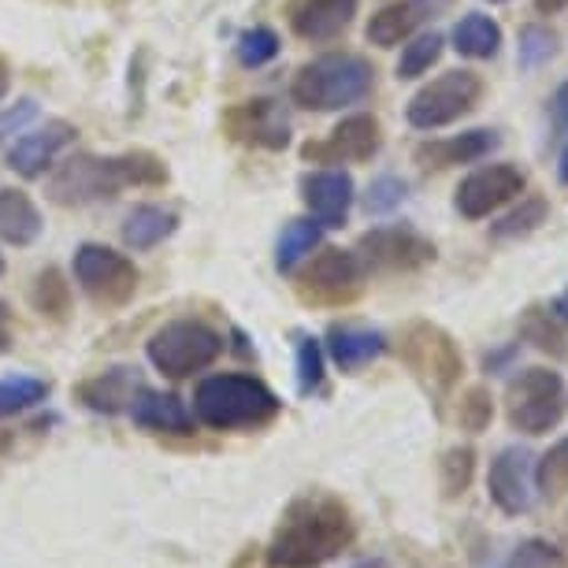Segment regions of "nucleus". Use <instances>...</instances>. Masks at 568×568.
Returning <instances> with one entry per match:
<instances>
[{"instance_id":"33","label":"nucleus","mask_w":568,"mask_h":568,"mask_svg":"<svg viewBox=\"0 0 568 568\" xmlns=\"http://www.w3.org/2000/svg\"><path fill=\"white\" fill-rule=\"evenodd\" d=\"M443 45H446V38L435 34V30L409 38L398 60V79H420L424 71H432V63H438V57H443Z\"/></svg>"},{"instance_id":"35","label":"nucleus","mask_w":568,"mask_h":568,"mask_svg":"<svg viewBox=\"0 0 568 568\" xmlns=\"http://www.w3.org/2000/svg\"><path fill=\"white\" fill-rule=\"evenodd\" d=\"M324 368H327L324 342L313 335L297 338V390H302L305 398L316 390H324Z\"/></svg>"},{"instance_id":"9","label":"nucleus","mask_w":568,"mask_h":568,"mask_svg":"<svg viewBox=\"0 0 568 568\" xmlns=\"http://www.w3.org/2000/svg\"><path fill=\"white\" fill-rule=\"evenodd\" d=\"M484 98V79L476 71H446L432 79L427 85L413 93V101L405 104V120L416 131H443V126L465 120Z\"/></svg>"},{"instance_id":"44","label":"nucleus","mask_w":568,"mask_h":568,"mask_svg":"<svg viewBox=\"0 0 568 568\" xmlns=\"http://www.w3.org/2000/svg\"><path fill=\"white\" fill-rule=\"evenodd\" d=\"M12 346V331H8V305L0 302V353Z\"/></svg>"},{"instance_id":"43","label":"nucleus","mask_w":568,"mask_h":568,"mask_svg":"<svg viewBox=\"0 0 568 568\" xmlns=\"http://www.w3.org/2000/svg\"><path fill=\"white\" fill-rule=\"evenodd\" d=\"M550 120L561 134H568V82H561L550 98Z\"/></svg>"},{"instance_id":"21","label":"nucleus","mask_w":568,"mask_h":568,"mask_svg":"<svg viewBox=\"0 0 568 568\" xmlns=\"http://www.w3.org/2000/svg\"><path fill=\"white\" fill-rule=\"evenodd\" d=\"M498 131H487V126H476V131L454 134V138H432V142L416 145V160L424 168H454V164H476V160L490 156L498 149Z\"/></svg>"},{"instance_id":"17","label":"nucleus","mask_w":568,"mask_h":568,"mask_svg":"<svg viewBox=\"0 0 568 568\" xmlns=\"http://www.w3.org/2000/svg\"><path fill=\"white\" fill-rule=\"evenodd\" d=\"M302 201L324 231H338L346 227L349 209H353V179L349 171L338 168H320L308 171L302 179Z\"/></svg>"},{"instance_id":"46","label":"nucleus","mask_w":568,"mask_h":568,"mask_svg":"<svg viewBox=\"0 0 568 568\" xmlns=\"http://www.w3.org/2000/svg\"><path fill=\"white\" fill-rule=\"evenodd\" d=\"M8 90H12V68H8V60L0 57V101L8 98Z\"/></svg>"},{"instance_id":"41","label":"nucleus","mask_w":568,"mask_h":568,"mask_svg":"<svg viewBox=\"0 0 568 568\" xmlns=\"http://www.w3.org/2000/svg\"><path fill=\"white\" fill-rule=\"evenodd\" d=\"M30 120H38V101L34 98H23V101H16L12 109H4L0 112V142L12 138V134H23V126Z\"/></svg>"},{"instance_id":"22","label":"nucleus","mask_w":568,"mask_h":568,"mask_svg":"<svg viewBox=\"0 0 568 568\" xmlns=\"http://www.w3.org/2000/svg\"><path fill=\"white\" fill-rule=\"evenodd\" d=\"M324 353L342 372H361L387 353V335L375 327H364V324H335L327 331Z\"/></svg>"},{"instance_id":"4","label":"nucleus","mask_w":568,"mask_h":568,"mask_svg":"<svg viewBox=\"0 0 568 568\" xmlns=\"http://www.w3.org/2000/svg\"><path fill=\"white\" fill-rule=\"evenodd\" d=\"M375 90V68L353 52H327L297 68L291 101L305 112H338L361 104Z\"/></svg>"},{"instance_id":"37","label":"nucleus","mask_w":568,"mask_h":568,"mask_svg":"<svg viewBox=\"0 0 568 568\" xmlns=\"http://www.w3.org/2000/svg\"><path fill=\"white\" fill-rule=\"evenodd\" d=\"M501 568H568V554L546 539H524Z\"/></svg>"},{"instance_id":"49","label":"nucleus","mask_w":568,"mask_h":568,"mask_svg":"<svg viewBox=\"0 0 568 568\" xmlns=\"http://www.w3.org/2000/svg\"><path fill=\"white\" fill-rule=\"evenodd\" d=\"M0 275H4V253H0Z\"/></svg>"},{"instance_id":"6","label":"nucleus","mask_w":568,"mask_h":568,"mask_svg":"<svg viewBox=\"0 0 568 568\" xmlns=\"http://www.w3.org/2000/svg\"><path fill=\"white\" fill-rule=\"evenodd\" d=\"M149 364L168 379H186L223 357V335L201 320H171L145 342Z\"/></svg>"},{"instance_id":"48","label":"nucleus","mask_w":568,"mask_h":568,"mask_svg":"<svg viewBox=\"0 0 568 568\" xmlns=\"http://www.w3.org/2000/svg\"><path fill=\"white\" fill-rule=\"evenodd\" d=\"M353 568H387V561H379V557H372V561H357Z\"/></svg>"},{"instance_id":"31","label":"nucleus","mask_w":568,"mask_h":568,"mask_svg":"<svg viewBox=\"0 0 568 568\" xmlns=\"http://www.w3.org/2000/svg\"><path fill=\"white\" fill-rule=\"evenodd\" d=\"M535 487H539V495L546 498L568 495V438H557V443L535 460Z\"/></svg>"},{"instance_id":"29","label":"nucleus","mask_w":568,"mask_h":568,"mask_svg":"<svg viewBox=\"0 0 568 568\" xmlns=\"http://www.w3.org/2000/svg\"><path fill=\"white\" fill-rule=\"evenodd\" d=\"M45 398H49V383L38 379V375H4L0 379V420L34 409Z\"/></svg>"},{"instance_id":"15","label":"nucleus","mask_w":568,"mask_h":568,"mask_svg":"<svg viewBox=\"0 0 568 568\" xmlns=\"http://www.w3.org/2000/svg\"><path fill=\"white\" fill-rule=\"evenodd\" d=\"M487 490L490 501L506 517H524L535 506V495H539V487H535V457L524 446H506L490 460Z\"/></svg>"},{"instance_id":"14","label":"nucleus","mask_w":568,"mask_h":568,"mask_svg":"<svg viewBox=\"0 0 568 568\" xmlns=\"http://www.w3.org/2000/svg\"><path fill=\"white\" fill-rule=\"evenodd\" d=\"M223 126L239 145L250 149H267V153H283L291 145V120L286 109L272 98H253L242 101L239 109L223 115Z\"/></svg>"},{"instance_id":"10","label":"nucleus","mask_w":568,"mask_h":568,"mask_svg":"<svg viewBox=\"0 0 568 568\" xmlns=\"http://www.w3.org/2000/svg\"><path fill=\"white\" fill-rule=\"evenodd\" d=\"M74 283L93 305L120 308L138 294V267L126 253L109 250V245L85 242L74 250Z\"/></svg>"},{"instance_id":"39","label":"nucleus","mask_w":568,"mask_h":568,"mask_svg":"<svg viewBox=\"0 0 568 568\" xmlns=\"http://www.w3.org/2000/svg\"><path fill=\"white\" fill-rule=\"evenodd\" d=\"M405 197H409V186H405V179L379 175V179H372L368 194H364V212H368V216H390V212L398 209Z\"/></svg>"},{"instance_id":"36","label":"nucleus","mask_w":568,"mask_h":568,"mask_svg":"<svg viewBox=\"0 0 568 568\" xmlns=\"http://www.w3.org/2000/svg\"><path fill=\"white\" fill-rule=\"evenodd\" d=\"M278 49H283V41H278L272 27H253L239 38L234 57H239L242 68H264V63H272L278 57Z\"/></svg>"},{"instance_id":"34","label":"nucleus","mask_w":568,"mask_h":568,"mask_svg":"<svg viewBox=\"0 0 568 568\" xmlns=\"http://www.w3.org/2000/svg\"><path fill=\"white\" fill-rule=\"evenodd\" d=\"M546 216H550V205H546L542 197H520V209L506 212V216L490 227V234H495V239H524V234L539 231Z\"/></svg>"},{"instance_id":"13","label":"nucleus","mask_w":568,"mask_h":568,"mask_svg":"<svg viewBox=\"0 0 568 568\" xmlns=\"http://www.w3.org/2000/svg\"><path fill=\"white\" fill-rule=\"evenodd\" d=\"M383 145V126L372 112H353L346 115L324 142H308L302 149L305 160L313 164H364L379 153Z\"/></svg>"},{"instance_id":"24","label":"nucleus","mask_w":568,"mask_h":568,"mask_svg":"<svg viewBox=\"0 0 568 568\" xmlns=\"http://www.w3.org/2000/svg\"><path fill=\"white\" fill-rule=\"evenodd\" d=\"M41 231H45V220H41L34 197L27 190L0 186V242L34 245L41 239Z\"/></svg>"},{"instance_id":"50","label":"nucleus","mask_w":568,"mask_h":568,"mask_svg":"<svg viewBox=\"0 0 568 568\" xmlns=\"http://www.w3.org/2000/svg\"><path fill=\"white\" fill-rule=\"evenodd\" d=\"M490 4H506V0H490Z\"/></svg>"},{"instance_id":"3","label":"nucleus","mask_w":568,"mask_h":568,"mask_svg":"<svg viewBox=\"0 0 568 568\" xmlns=\"http://www.w3.org/2000/svg\"><path fill=\"white\" fill-rule=\"evenodd\" d=\"M283 402L272 387H264L253 375L223 372L209 375L194 390V416L212 432H245V427L272 424Z\"/></svg>"},{"instance_id":"16","label":"nucleus","mask_w":568,"mask_h":568,"mask_svg":"<svg viewBox=\"0 0 568 568\" xmlns=\"http://www.w3.org/2000/svg\"><path fill=\"white\" fill-rule=\"evenodd\" d=\"M74 138H79V126L74 123L45 120L38 131H27L23 138H16V145L8 149V168L23 179H41Z\"/></svg>"},{"instance_id":"32","label":"nucleus","mask_w":568,"mask_h":568,"mask_svg":"<svg viewBox=\"0 0 568 568\" xmlns=\"http://www.w3.org/2000/svg\"><path fill=\"white\" fill-rule=\"evenodd\" d=\"M471 476H476V449L471 446L446 449L443 460H438V484H443V495L460 498L471 487Z\"/></svg>"},{"instance_id":"7","label":"nucleus","mask_w":568,"mask_h":568,"mask_svg":"<svg viewBox=\"0 0 568 568\" xmlns=\"http://www.w3.org/2000/svg\"><path fill=\"white\" fill-rule=\"evenodd\" d=\"M297 297L305 305L316 308H346L364 294L368 286V264L361 261L357 250H338L327 245L316 256H308V264L297 275Z\"/></svg>"},{"instance_id":"28","label":"nucleus","mask_w":568,"mask_h":568,"mask_svg":"<svg viewBox=\"0 0 568 568\" xmlns=\"http://www.w3.org/2000/svg\"><path fill=\"white\" fill-rule=\"evenodd\" d=\"M520 342H531L535 349L550 353V357H568V338L561 324H557V313L550 308H528V313L520 316Z\"/></svg>"},{"instance_id":"1","label":"nucleus","mask_w":568,"mask_h":568,"mask_svg":"<svg viewBox=\"0 0 568 568\" xmlns=\"http://www.w3.org/2000/svg\"><path fill=\"white\" fill-rule=\"evenodd\" d=\"M357 535L353 513L342 498L313 490L286 506L283 520L267 542L272 568H320L346 550Z\"/></svg>"},{"instance_id":"38","label":"nucleus","mask_w":568,"mask_h":568,"mask_svg":"<svg viewBox=\"0 0 568 568\" xmlns=\"http://www.w3.org/2000/svg\"><path fill=\"white\" fill-rule=\"evenodd\" d=\"M457 420L468 435H484L490 420H495V398H490V390L487 387L465 390V398L457 405Z\"/></svg>"},{"instance_id":"23","label":"nucleus","mask_w":568,"mask_h":568,"mask_svg":"<svg viewBox=\"0 0 568 568\" xmlns=\"http://www.w3.org/2000/svg\"><path fill=\"white\" fill-rule=\"evenodd\" d=\"M131 420L145 432H164V435H190L194 432V413L186 409V402L179 394L149 390L142 387L131 405Z\"/></svg>"},{"instance_id":"2","label":"nucleus","mask_w":568,"mask_h":568,"mask_svg":"<svg viewBox=\"0 0 568 568\" xmlns=\"http://www.w3.org/2000/svg\"><path fill=\"white\" fill-rule=\"evenodd\" d=\"M168 168L153 153H120V156H93L79 153L52 171L49 197L63 209H82L93 201H112L126 186H164Z\"/></svg>"},{"instance_id":"8","label":"nucleus","mask_w":568,"mask_h":568,"mask_svg":"<svg viewBox=\"0 0 568 568\" xmlns=\"http://www.w3.org/2000/svg\"><path fill=\"white\" fill-rule=\"evenodd\" d=\"M565 416V383L554 368H524L506 387V420L513 432L546 435Z\"/></svg>"},{"instance_id":"19","label":"nucleus","mask_w":568,"mask_h":568,"mask_svg":"<svg viewBox=\"0 0 568 568\" xmlns=\"http://www.w3.org/2000/svg\"><path fill=\"white\" fill-rule=\"evenodd\" d=\"M142 375L138 368H126V364H115V368L93 375V379H85L79 387V398L85 409L93 413H104V416H120V413H131V405L138 398V390H142Z\"/></svg>"},{"instance_id":"45","label":"nucleus","mask_w":568,"mask_h":568,"mask_svg":"<svg viewBox=\"0 0 568 568\" xmlns=\"http://www.w3.org/2000/svg\"><path fill=\"white\" fill-rule=\"evenodd\" d=\"M535 8H539V16H557L568 8V0H535Z\"/></svg>"},{"instance_id":"11","label":"nucleus","mask_w":568,"mask_h":568,"mask_svg":"<svg viewBox=\"0 0 568 568\" xmlns=\"http://www.w3.org/2000/svg\"><path fill=\"white\" fill-rule=\"evenodd\" d=\"M361 261L379 272H420L435 261V242L416 227H372L357 242Z\"/></svg>"},{"instance_id":"18","label":"nucleus","mask_w":568,"mask_h":568,"mask_svg":"<svg viewBox=\"0 0 568 568\" xmlns=\"http://www.w3.org/2000/svg\"><path fill=\"white\" fill-rule=\"evenodd\" d=\"M449 0H390L379 12L368 19V41L379 49H394L402 41H409L416 30H420L427 19H432L438 8H446Z\"/></svg>"},{"instance_id":"5","label":"nucleus","mask_w":568,"mask_h":568,"mask_svg":"<svg viewBox=\"0 0 568 568\" xmlns=\"http://www.w3.org/2000/svg\"><path fill=\"white\" fill-rule=\"evenodd\" d=\"M402 361L435 402H446L465 372V357L454 335L432 320H413L402 331Z\"/></svg>"},{"instance_id":"27","label":"nucleus","mask_w":568,"mask_h":568,"mask_svg":"<svg viewBox=\"0 0 568 568\" xmlns=\"http://www.w3.org/2000/svg\"><path fill=\"white\" fill-rule=\"evenodd\" d=\"M320 239H324V227H320L313 216L291 220L283 227V234H278V242H275V267H278V272H294L305 256H313Z\"/></svg>"},{"instance_id":"30","label":"nucleus","mask_w":568,"mask_h":568,"mask_svg":"<svg viewBox=\"0 0 568 568\" xmlns=\"http://www.w3.org/2000/svg\"><path fill=\"white\" fill-rule=\"evenodd\" d=\"M30 305H34L41 316L63 320L71 313V283H63V275L57 272V267H45V272L34 275V286H30Z\"/></svg>"},{"instance_id":"20","label":"nucleus","mask_w":568,"mask_h":568,"mask_svg":"<svg viewBox=\"0 0 568 568\" xmlns=\"http://www.w3.org/2000/svg\"><path fill=\"white\" fill-rule=\"evenodd\" d=\"M361 0H294L291 27L302 41H331L353 23Z\"/></svg>"},{"instance_id":"42","label":"nucleus","mask_w":568,"mask_h":568,"mask_svg":"<svg viewBox=\"0 0 568 568\" xmlns=\"http://www.w3.org/2000/svg\"><path fill=\"white\" fill-rule=\"evenodd\" d=\"M517 353H520V342H513V346H501V349H495V353H487V357H484V372H487V375L509 372V368H513V361H517Z\"/></svg>"},{"instance_id":"40","label":"nucleus","mask_w":568,"mask_h":568,"mask_svg":"<svg viewBox=\"0 0 568 568\" xmlns=\"http://www.w3.org/2000/svg\"><path fill=\"white\" fill-rule=\"evenodd\" d=\"M557 52V38H554V30H546L539 23H531V27H524L520 30V49H517V60H520V68L524 71H535V68H542L546 60H550Z\"/></svg>"},{"instance_id":"12","label":"nucleus","mask_w":568,"mask_h":568,"mask_svg":"<svg viewBox=\"0 0 568 568\" xmlns=\"http://www.w3.org/2000/svg\"><path fill=\"white\" fill-rule=\"evenodd\" d=\"M528 186V175L517 164H487L471 171L468 179H460L454 205L465 220H487L490 212L517 201Z\"/></svg>"},{"instance_id":"47","label":"nucleus","mask_w":568,"mask_h":568,"mask_svg":"<svg viewBox=\"0 0 568 568\" xmlns=\"http://www.w3.org/2000/svg\"><path fill=\"white\" fill-rule=\"evenodd\" d=\"M557 179H561L565 186H568V145L561 149V160H557Z\"/></svg>"},{"instance_id":"26","label":"nucleus","mask_w":568,"mask_h":568,"mask_svg":"<svg viewBox=\"0 0 568 568\" xmlns=\"http://www.w3.org/2000/svg\"><path fill=\"white\" fill-rule=\"evenodd\" d=\"M449 41H454V49L460 52V57L490 60V57H498V49H501V27L490 16L468 12L465 19H457Z\"/></svg>"},{"instance_id":"25","label":"nucleus","mask_w":568,"mask_h":568,"mask_svg":"<svg viewBox=\"0 0 568 568\" xmlns=\"http://www.w3.org/2000/svg\"><path fill=\"white\" fill-rule=\"evenodd\" d=\"M179 231V216L164 205H134L123 220V245L134 253L156 250L160 242Z\"/></svg>"}]
</instances>
